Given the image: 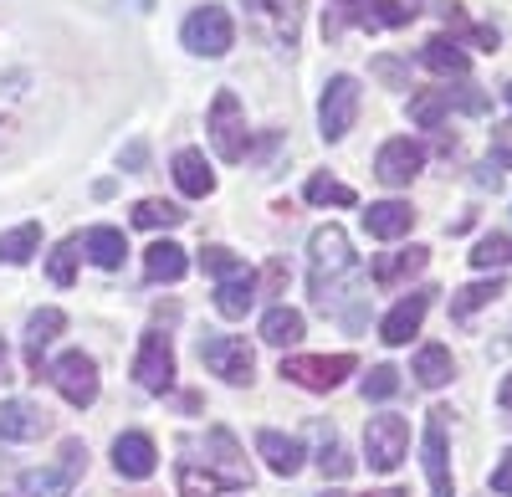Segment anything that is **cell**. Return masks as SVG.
<instances>
[{"mask_svg": "<svg viewBox=\"0 0 512 497\" xmlns=\"http://www.w3.org/2000/svg\"><path fill=\"white\" fill-rule=\"evenodd\" d=\"M405 451H410V426L405 416H374L364 426V457L374 472H395L405 462Z\"/></svg>", "mask_w": 512, "mask_h": 497, "instance_id": "obj_6", "label": "cell"}, {"mask_svg": "<svg viewBox=\"0 0 512 497\" xmlns=\"http://www.w3.org/2000/svg\"><path fill=\"white\" fill-rule=\"evenodd\" d=\"M36 252H41V226L36 221H26V226L0 236V262H6V267H26Z\"/></svg>", "mask_w": 512, "mask_h": 497, "instance_id": "obj_27", "label": "cell"}, {"mask_svg": "<svg viewBox=\"0 0 512 497\" xmlns=\"http://www.w3.org/2000/svg\"><path fill=\"white\" fill-rule=\"evenodd\" d=\"M410 226H415L410 200H379V205H369V211H364V231L379 236V241H400Z\"/></svg>", "mask_w": 512, "mask_h": 497, "instance_id": "obj_17", "label": "cell"}, {"mask_svg": "<svg viewBox=\"0 0 512 497\" xmlns=\"http://www.w3.org/2000/svg\"><path fill=\"white\" fill-rule=\"evenodd\" d=\"M113 467H118V477L144 482V477H154V467H159V451H154V441H149L144 431H128V436L113 441Z\"/></svg>", "mask_w": 512, "mask_h": 497, "instance_id": "obj_15", "label": "cell"}, {"mask_svg": "<svg viewBox=\"0 0 512 497\" xmlns=\"http://www.w3.org/2000/svg\"><path fill=\"white\" fill-rule=\"evenodd\" d=\"M256 451H262V462H267L277 477H297V472H303V457H308L303 441L282 436V431H262V436H256Z\"/></svg>", "mask_w": 512, "mask_h": 497, "instance_id": "obj_16", "label": "cell"}, {"mask_svg": "<svg viewBox=\"0 0 512 497\" xmlns=\"http://www.w3.org/2000/svg\"><path fill=\"white\" fill-rule=\"evenodd\" d=\"M497 405H502V410H512V375L502 380V390H497Z\"/></svg>", "mask_w": 512, "mask_h": 497, "instance_id": "obj_44", "label": "cell"}, {"mask_svg": "<svg viewBox=\"0 0 512 497\" xmlns=\"http://www.w3.org/2000/svg\"><path fill=\"white\" fill-rule=\"evenodd\" d=\"M425 262H431V252H425V246L379 252V257H374V282H379V287H400V282H410L415 272H425Z\"/></svg>", "mask_w": 512, "mask_h": 497, "instance_id": "obj_18", "label": "cell"}, {"mask_svg": "<svg viewBox=\"0 0 512 497\" xmlns=\"http://www.w3.org/2000/svg\"><path fill=\"white\" fill-rule=\"evenodd\" d=\"M492 159L502 164V170L512 164V123H497V129H492Z\"/></svg>", "mask_w": 512, "mask_h": 497, "instance_id": "obj_41", "label": "cell"}, {"mask_svg": "<svg viewBox=\"0 0 512 497\" xmlns=\"http://www.w3.org/2000/svg\"><path fill=\"white\" fill-rule=\"evenodd\" d=\"M492 492L512 497V451H502V462H497V472H492Z\"/></svg>", "mask_w": 512, "mask_h": 497, "instance_id": "obj_42", "label": "cell"}, {"mask_svg": "<svg viewBox=\"0 0 512 497\" xmlns=\"http://www.w3.org/2000/svg\"><path fill=\"white\" fill-rule=\"evenodd\" d=\"M446 113H451L446 88H431V93H415V98H410V118L420 123V129H441Z\"/></svg>", "mask_w": 512, "mask_h": 497, "instance_id": "obj_33", "label": "cell"}, {"mask_svg": "<svg viewBox=\"0 0 512 497\" xmlns=\"http://www.w3.org/2000/svg\"><path fill=\"white\" fill-rule=\"evenodd\" d=\"M47 272H52L57 287H72V277H77V241H62V246H57L52 262H47Z\"/></svg>", "mask_w": 512, "mask_h": 497, "instance_id": "obj_39", "label": "cell"}, {"mask_svg": "<svg viewBox=\"0 0 512 497\" xmlns=\"http://www.w3.org/2000/svg\"><path fill=\"white\" fill-rule=\"evenodd\" d=\"M303 313H297V308H272L267 318H262V339L272 344V349H287V344H297V339H303Z\"/></svg>", "mask_w": 512, "mask_h": 497, "instance_id": "obj_29", "label": "cell"}, {"mask_svg": "<svg viewBox=\"0 0 512 497\" xmlns=\"http://www.w3.org/2000/svg\"><path fill=\"white\" fill-rule=\"evenodd\" d=\"M313 431H318V441H323V446H318V467H323V477H333V482H338V477H349V472H354V457L344 451L338 431H333V426H323V421H318Z\"/></svg>", "mask_w": 512, "mask_h": 497, "instance_id": "obj_30", "label": "cell"}, {"mask_svg": "<svg viewBox=\"0 0 512 497\" xmlns=\"http://www.w3.org/2000/svg\"><path fill=\"white\" fill-rule=\"evenodd\" d=\"M420 164H425V149L415 144V139H390V144H379V154H374V175L384 180V185H410L415 175H420Z\"/></svg>", "mask_w": 512, "mask_h": 497, "instance_id": "obj_12", "label": "cell"}, {"mask_svg": "<svg viewBox=\"0 0 512 497\" xmlns=\"http://www.w3.org/2000/svg\"><path fill=\"white\" fill-rule=\"evenodd\" d=\"M502 98H507V103H512V82H507V88H502Z\"/></svg>", "mask_w": 512, "mask_h": 497, "instance_id": "obj_48", "label": "cell"}, {"mask_svg": "<svg viewBox=\"0 0 512 497\" xmlns=\"http://www.w3.org/2000/svg\"><path fill=\"white\" fill-rule=\"evenodd\" d=\"M88 472V446L82 441H62V462L41 467V472H21V492L26 497H72V482Z\"/></svg>", "mask_w": 512, "mask_h": 497, "instance_id": "obj_5", "label": "cell"}, {"mask_svg": "<svg viewBox=\"0 0 512 497\" xmlns=\"http://www.w3.org/2000/svg\"><path fill=\"white\" fill-rule=\"evenodd\" d=\"M62 328H67V313H62V308L31 313V323H26V359H31V369H41V349H47Z\"/></svg>", "mask_w": 512, "mask_h": 497, "instance_id": "obj_21", "label": "cell"}, {"mask_svg": "<svg viewBox=\"0 0 512 497\" xmlns=\"http://www.w3.org/2000/svg\"><path fill=\"white\" fill-rule=\"evenodd\" d=\"M308 246H313V277H308L313 303L323 313H338V298L354 293V282H359V257L349 252L344 226H318Z\"/></svg>", "mask_w": 512, "mask_h": 497, "instance_id": "obj_1", "label": "cell"}, {"mask_svg": "<svg viewBox=\"0 0 512 497\" xmlns=\"http://www.w3.org/2000/svg\"><path fill=\"white\" fill-rule=\"evenodd\" d=\"M502 293H507V287H502V277H497V272H492V277H482V282H466L461 293L451 298V318H456V323H466V318H472L477 308L497 303Z\"/></svg>", "mask_w": 512, "mask_h": 497, "instance_id": "obj_24", "label": "cell"}, {"mask_svg": "<svg viewBox=\"0 0 512 497\" xmlns=\"http://www.w3.org/2000/svg\"><path fill=\"white\" fill-rule=\"evenodd\" d=\"M123 164H128V170H139V164H144V144H128L123 149Z\"/></svg>", "mask_w": 512, "mask_h": 497, "instance_id": "obj_43", "label": "cell"}, {"mask_svg": "<svg viewBox=\"0 0 512 497\" xmlns=\"http://www.w3.org/2000/svg\"><path fill=\"white\" fill-rule=\"evenodd\" d=\"M216 457H210V472L221 467V477H226V487H246L251 482V467L241 462V451H236V436L231 431H210V441H205Z\"/></svg>", "mask_w": 512, "mask_h": 497, "instance_id": "obj_19", "label": "cell"}, {"mask_svg": "<svg viewBox=\"0 0 512 497\" xmlns=\"http://www.w3.org/2000/svg\"><path fill=\"white\" fill-rule=\"evenodd\" d=\"M180 41H185L195 57H226V52H231V41H236V26H231L226 6H200V11L185 16Z\"/></svg>", "mask_w": 512, "mask_h": 497, "instance_id": "obj_4", "label": "cell"}, {"mask_svg": "<svg viewBox=\"0 0 512 497\" xmlns=\"http://www.w3.org/2000/svg\"><path fill=\"white\" fill-rule=\"evenodd\" d=\"M144 267H149L154 282H180L190 272V262H185V252H180L175 241H154L149 252H144Z\"/></svg>", "mask_w": 512, "mask_h": 497, "instance_id": "obj_26", "label": "cell"}, {"mask_svg": "<svg viewBox=\"0 0 512 497\" xmlns=\"http://www.w3.org/2000/svg\"><path fill=\"white\" fill-rule=\"evenodd\" d=\"M456 375V364H451V349H441V344H425L420 354H415V380L425 385V390H441L446 380Z\"/></svg>", "mask_w": 512, "mask_h": 497, "instance_id": "obj_28", "label": "cell"}, {"mask_svg": "<svg viewBox=\"0 0 512 497\" xmlns=\"http://www.w3.org/2000/svg\"><path fill=\"white\" fill-rule=\"evenodd\" d=\"M354 369H359L354 354H292V359H282V375L303 390H338Z\"/></svg>", "mask_w": 512, "mask_h": 497, "instance_id": "obj_3", "label": "cell"}, {"mask_svg": "<svg viewBox=\"0 0 512 497\" xmlns=\"http://www.w3.org/2000/svg\"><path fill=\"white\" fill-rule=\"evenodd\" d=\"M446 416L451 410H431V421H425V477H431V497H456L451 457H446Z\"/></svg>", "mask_w": 512, "mask_h": 497, "instance_id": "obj_11", "label": "cell"}, {"mask_svg": "<svg viewBox=\"0 0 512 497\" xmlns=\"http://www.w3.org/2000/svg\"><path fill=\"white\" fill-rule=\"evenodd\" d=\"M210 144H216V154L226 164L246 159V118H241V98L231 88H221L216 103H210Z\"/></svg>", "mask_w": 512, "mask_h": 497, "instance_id": "obj_8", "label": "cell"}, {"mask_svg": "<svg viewBox=\"0 0 512 497\" xmlns=\"http://www.w3.org/2000/svg\"><path fill=\"white\" fill-rule=\"evenodd\" d=\"M11 380V359H6V349H0V385Z\"/></svg>", "mask_w": 512, "mask_h": 497, "instance_id": "obj_45", "label": "cell"}, {"mask_svg": "<svg viewBox=\"0 0 512 497\" xmlns=\"http://www.w3.org/2000/svg\"><path fill=\"white\" fill-rule=\"evenodd\" d=\"M400 390V369L395 364H374L364 375V400H390Z\"/></svg>", "mask_w": 512, "mask_h": 497, "instance_id": "obj_37", "label": "cell"}, {"mask_svg": "<svg viewBox=\"0 0 512 497\" xmlns=\"http://www.w3.org/2000/svg\"><path fill=\"white\" fill-rule=\"evenodd\" d=\"M410 16H415L410 0H369V11H364L369 26H410Z\"/></svg>", "mask_w": 512, "mask_h": 497, "instance_id": "obj_36", "label": "cell"}, {"mask_svg": "<svg viewBox=\"0 0 512 497\" xmlns=\"http://www.w3.org/2000/svg\"><path fill=\"white\" fill-rule=\"evenodd\" d=\"M134 380L149 395H164L175 385V349H169V334H144L139 354H134Z\"/></svg>", "mask_w": 512, "mask_h": 497, "instance_id": "obj_10", "label": "cell"}, {"mask_svg": "<svg viewBox=\"0 0 512 497\" xmlns=\"http://www.w3.org/2000/svg\"><path fill=\"white\" fill-rule=\"evenodd\" d=\"M52 431V416L31 400H6L0 405V441H36Z\"/></svg>", "mask_w": 512, "mask_h": 497, "instance_id": "obj_14", "label": "cell"}, {"mask_svg": "<svg viewBox=\"0 0 512 497\" xmlns=\"http://www.w3.org/2000/svg\"><path fill=\"white\" fill-rule=\"evenodd\" d=\"M369 497H405V492H395V487H384V492H369Z\"/></svg>", "mask_w": 512, "mask_h": 497, "instance_id": "obj_46", "label": "cell"}, {"mask_svg": "<svg viewBox=\"0 0 512 497\" xmlns=\"http://www.w3.org/2000/svg\"><path fill=\"white\" fill-rule=\"evenodd\" d=\"M200 267L210 272V277H236V272H246V262L236 257V252H226V246H205V252H200Z\"/></svg>", "mask_w": 512, "mask_h": 497, "instance_id": "obj_38", "label": "cell"}, {"mask_svg": "<svg viewBox=\"0 0 512 497\" xmlns=\"http://www.w3.org/2000/svg\"><path fill=\"white\" fill-rule=\"evenodd\" d=\"M216 492H231L221 472H210V467H180V497H216Z\"/></svg>", "mask_w": 512, "mask_h": 497, "instance_id": "obj_34", "label": "cell"}, {"mask_svg": "<svg viewBox=\"0 0 512 497\" xmlns=\"http://www.w3.org/2000/svg\"><path fill=\"white\" fill-rule=\"evenodd\" d=\"M303 195H308L313 205H359V195H354L344 180H328V175H313V180L303 185Z\"/></svg>", "mask_w": 512, "mask_h": 497, "instance_id": "obj_35", "label": "cell"}, {"mask_svg": "<svg viewBox=\"0 0 512 497\" xmlns=\"http://www.w3.org/2000/svg\"><path fill=\"white\" fill-rule=\"evenodd\" d=\"M200 364H210V375H221L226 385H251L256 354H251V344H246V339L210 334V339H200Z\"/></svg>", "mask_w": 512, "mask_h": 497, "instance_id": "obj_7", "label": "cell"}, {"mask_svg": "<svg viewBox=\"0 0 512 497\" xmlns=\"http://www.w3.org/2000/svg\"><path fill=\"white\" fill-rule=\"evenodd\" d=\"M175 180H180V190L195 195V200H205L210 190H216V175H210V164H205L200 149H180V154H175Z\"/></svg>", "mask_w": 512, "mask_h": 497, "instance_id": "obj_22", "label": "cell"}, {"mask_svg": "<svg viewBox=\"0 0 512 497\" xmlns=\"http://www.w3.org/2000/svg\"><path fill=\"white\" fill-rule=\"evenodd\" d=\"M251 303H256V272H251V267L236 272V277H226V282L216 287V313H221V318H246Z\"/></svg>", "mask_w": 512, "mask_h": 497, "instance_id": "obj_20", "label": "cell"}, {"mask_svg": "<svg viewBox=\"0 0 512 497\" xmlns=\"http://www.w3.org/2000/svg\"><path fill=\"white\" fill-rule=\"evenodd\" d=\"M47 375H52V385L62 390V400H67V405H77V410H88V405L98 400V364H93L88 354H82V349L62 354V359L47 369Z\"/></svg>", "mask_w": 512, "mask_h": 497, "instance_id": "obj_9", "label": "cell"}, {"mask_svg": "<svg viewBox=\"0 0 512 497\" xmlns=\"http://www.w3.org/2000/svg\"><path fill=\"white\" fill-rule=\"evenodd\" d=\"M472 267L477 272H497V267H512V236L507 231H492L472 246Z\"/></svg>", "mask_w": 512, "mask_h": 497, "instance_id": "obj_31", "label": "cell"}, {"mask_svg": "<svg viewBox=\"0 0 512 497\" xmlns=\"http://www.w3.org/2000/svg\"><path fill=\"white\" fill-rule=\"evenodd\" d=\"M185 221V211L180 205H169V200H139L134 205V226H144V231H169V226H180Z\"/></svg>", "mask_w": 512, "mask_h": 497, "instance_id": "obj_32", "label": "cell"}, {"mask_svg": "<svg viewBox=\"0 0 512 497\" xmlns=\"http://www.w3.org/2000/svg\"><path fill=\"white\" fill-rule=\"evenodd\" d=\"M425 308H431V293H410V298H400L390 313H384L379 339L390 344V349L410 344V334H420V323H425Z\"/></svg>", "mask_w": 512, "mask_h": 497, "instance_id": "obj_13", "label": "cell"}, {"mask_svg": "<svg viewBox=\"0 0 512 497\" xmlns=\"http://www.w3.org/2000/svg\"><path fill=\"white\" fill-rule=\"evenodd\" d=\"M82 246H88V257H93L103 272L123 267V252H128V241H123V231H118V226H93L88 236H82Z\"/></svg>", "mask_w": 512, "mask_h": 497, "instance_id": "obj_25", "label": "cell"}, {"mask_svg": "<svg viewBox=\"0 0 512 497\" xmlns=\"http://www.w3.org/2000/svg\"><path fill=\"white\" fill-rule=\"evenodd\" d=\"M359 77H349V72H338V77H328V88H323V98H318V129H323V139L333 144V139H344L349 129H354V118H359Z\"/></svg>", "mask_w": 512, "mask_h": 497, "instance_id": "obj_2", "label": "cell"}, {"mask_svg": "<svg viewBox=\"0 0 512 497\" xmlns=\"http://www.w3.org/2000/svg\"><path fill=\"white\" fill-rule=\"evenodd\" d=\"M134 6H139V11H149V6H154V0H134Z\"/></svg>", "mask_w": 512, "mask_h": 497, "instance_id": "obj_47", "label": "cell"}, {"mask_svg": "<svg viewBox=\"0 0 512 497\" xmlns=\"http://www.w3.org/2000/svg\"><path fill=\"white\" fill-rule=\"evenodd\" d=\"M420 62L431 67V72H441V77H466V67H472V57L461 52V41H446V36H431L420 47Z\"/></svg>", "mask_w": 512, "mask_h": 497, "instance_id": "obj_23", "label": "cell"}, {"mask_svg": "<svg viewBox=\"0 0 512 497\" xmlns=\"http://www.w3.org/2000/svg\"><path fill=\"white\" fill-rule=\"evenodd\" d=\"M287 277H292V272H287V262H282V257H277V262H267V267H262V277H256V298H262V293H267V298L287 293Z\"/></svg>", "mask_w": 512, "mask_h": 497, "instance_id": "obj_40", "label": "cell"}]
</instances>
